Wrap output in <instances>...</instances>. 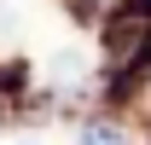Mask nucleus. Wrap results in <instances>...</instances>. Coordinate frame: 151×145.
I'll return each mask as SVG.
<instances>
[{
  "label": "nucleus",
  "instance_id": "obj_1",
  "mask_svg": "<svg viewBox=\"0 0 151 145\" xmlns=\"http://www.w3.org/2000/svg\"><path fill=\"white\" fill-rule=\"evenodd\" d=\"M81 145H128V134H122L116 122H87L81 128Z\"/></svg>",
  "mask_w": 151,
  "mask_h": 145
}]
</instances>
